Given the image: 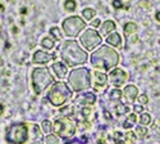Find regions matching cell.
I'll return each instance as SVG.
<instances>
[{
    "instance_id": "1",
    "label": "cell",
    "mask_w": 160,
    "mask_h": 144,
    "mask_svg": "<svg viewBox=\"0 0 160 144\" xmlns=\"http://www.w3.org/2000/svg\"><path fill=\"white\" fill-rule=\"evenodd\" d=\"M62 58L68 66H77V64H83L87 62V53L79 48L78 43L74 40L65 41L62 45Z\"/></svg>"
},
{
    "instance_id": "2",
    "label": "cell",
    "mask_w": 160,
    "mask_h": 144,
    "mask_svg": "<svg viewBox=\"0 0 160 144\" xmlns=\"http://www.w3.org/2000/svg\"><path fill=\"white\" fill-rule=\"evenodd\" d=\"M92 66L100 70H110L119 62V54L109 46H101L91 57Z\"/></svg>"
},
{
    "instance_id": "3",
    "label": "cell",
    "mask_w": 160,
    "mask_h": 144,
    "mask_svg": "<svg viewBox=\"0 0 160 144\" xmlns=\"http://www.w3.org/2000/svg\"><path fill=\"white\" fill-rule=\"evenodd\" d=\"M71 97H72V91L65 83H57L48 94V99L55 107L63 106L64 103H67V100L71 99Z\"/></svg>"
},
{
    "instance_id": "4",
    "label": "cell",
    "mask_w": 160,
    "mask_h": 144,
    "mask_svg": "<svg viewBox=\"0 0 160 144\" xmlns=\"http://www.w3.org/2000/svg\"><path fill=\"white\" fill-rule=\"evenodd\" d=\"M54 83V78L46 68H36L32 72V86L36 94H41L42 91Z\"/></svg>"
},
{
    "instance_id": "5",
    "label": "cell",
    "mask_w": 160,
    "mask_h": 144,
    "mask_svg": "<svg viewBox=\"0 0 160 144\" xmlns=\"http://www.w3.org/2000/svg\"><path fill=\"white\" fill-rule=\"evenodd\" d=\"M69 84L76 91H82L88 89L91 85V77L88 70L86 68L73 70L69 75Z\"/></svg>"
},
{
    "instance_id": "6",
    "label": "cell",
    "mask_w": 160,
    "mask_h": 144,
    "mask_svg": "<svg viewBox=\"0 0 160 144\" xmlns=\"http://www.w3.org/2000/svg\"><path fill=\"white\" fill-rule=\"evenodd\" d=\"M28 139V127L26 124H13L7 130V140L10 144H24Z\"/></svg>"
},
{
    "instance_id": "7",
    "label": "cell",
    "mask_w": 160,
    "mask_h": 144,
    "mask_svg": "<svg viewBox=\"0 0 160 144\" xmlns=\"http://www.w3.org/2000/svg\"><path fill=\"white\" fill-rule=\"evenodd\" d=\"M52 129H54V131L62 136V138H69L74 134L76 131V124L67 119V117H60V119H57L54 126H52Z\"/></svg>"
},
{
    "instance_id": "8",
    "label": "cell",
    "mask_w": 160,
    "mask_h": 144,
    "mask_svg": "<svg viewBox=\"0 0 160 144\" xmlns=\"http://www.w3.org/2000/svg\"><path fill=\"white\" fill-rule=\"evenodd\" d=\"M86 27L85 21H82L79 17H69L64 19L63 22V30L65 35H68L71 37H74L79 34V31H82Z\"/></svg>"
},
{
    "instance_id": "9",
    "label": "cell",
    "mask_w": 160,
    "mask_h": 144,
    "mask_svg": "<svg viewBox=\"0 0 160 144\" xmlns=\"http://www.w3.org/2000/svg\"><path fill=\"white\" fill-rule=\"evenodd\" d=\"M81 44L87 49V50H92L94 48H96L100 43H101V36L94 31V30H87L82 36H81Z\"/></svg>"
},
{
    "instance_id": "10",
    "label": "cell",
    "mask_w": 160,
    "mask_h": 144,
    "mask_svg": "<svg viewBox=\"0 0 160 144\" xmlns=\"http://www.w3.org/2000/svg\"><path fill=\"white\" fill-rule=\"evenodd\" d=\"M127 78H128V75L123 71V70H121V68H115V70H113L112 72H110V75H109V80H110V83L114 85V86H122L126 81H127Z\"/></svg>"
},
{
    "instance_id": "11",
    "label": "cell",
    "mask_w": 160,
    "mask_h": 144,
    "mask_svg": "<svg viewBox=\"0 0 160 144\" xmlns=\"http://www.w3.org/2000/svg\"><path fill=\"white\" fill-rule=\"evenodd\" d=\"M54 57H55L54 54H49V53H46V51L37 50L36 53L33 54L32 61H33V63H36V64H45V63H48V62H50V61L54 59Z\"/></svg>"
},
{
    "instance_id": "12",
    "label": "cell",
    "mask_w": 160,
    "mask_h": 144,
    "mask_svg": "<svg viewBox=\"0 0 160 144\" xmlns=\"http://www.w3.org/2000/svg\"><path fill=\"white\" fill-rule=\"evenodd\" d=\"M124 98L127 102H133L135 100V98L137 97V93H138V90L136 86H133V85H129V86H126L124 89Z\"/></svg>"
},
{
    "instance_id": "13",
    "label": "cell",
    "mask_w": 160,
    "mask_h": 144,
    "mask_svg": "<svg viewBox=\"0 0 160 144\" xmlns=\"http://www.w3.org/2000/svg\"><path fill=\"white\" fill-rule=\"evenodd\" d=\"M106 43H108L109 45H112V46L121 48L122 46V37L119 34L114 32L112 35H108V37H106Z\"/></svg>"
},
{
    "instance_id": "14",
    "label": "cell",
    "mask_w": 160,
    "mask_h": 144,
    "mask_svg": "<svg viewBox=\"0 0 160 144\" xmlns=\"http://www.w3.org/2000/svg\"><path fill=\"white\" fill-rule=\"evenodd\" d=\"M52 71L55 72V75H57L59 78H64V77L67 76V67L64 66L63 63H60V62L52 64Z\"/></svg>"
},
{
    "instance_id": "15",
    "label": "cell",
    "mask_w": 160,
    "mask_h": 144,
    "mask_svg": "<svg viewBox=\"0 0 160 144\" xmlns=\"http://www.w3.org/2000/svg\"><path fill=\"white\" fill-rule=\"evenodd\" d=\"M94 78H95V83H96V89L105 86L106 75H104L102 72H99V71H94Z\"/></svg>"
},
{
    "instance_id": "16",
    "label": "cell",
    "mask_w": 160,
    "mask_h": 144,
    "mask_svg": "<svg viewBox=\"0 0 160 144\" xmlns=\"http://www.w3.org/2000/svg\"><path fill=\"white\" fill-rule=\"evenodd\" d=\"M95 100H96V97L94 94H91V93L83 94V95L77 98V103L79 102L81 104H92V103H95Z\"/></svg>"
},
{
    "instance_id": "17",
    "label": "cell",
    "mask_w": 160,
    "mask_h": 144,
    "mask_svg": "<svg viewBox=\"0 0 160 144\" xmlns=\"http://www.w3.org/2000/svg\"><path fill=\"white\" fill-rule=\"evenodd\" d=\"M114 30H115V23H114L112 19H109V21H106V22L102 24L101 34H102V35H108L109 32H112V31H114Z\"/></svg>"
},
{
    "instance_id": "18",
    "label": "cell",
    "mask_w": 160,
    "mask_h": 144,
    "mask_svg": "<svg viewBox=\"0 0 160 144\" xmlns=\"http://www.w3.org/2000/svg\"><path fill=\"white\" fill-rule=\"evenodd\" d=\"M137 24L135 22H128L126 26H124V32L126 35H132V34H135L137 31Z\"/></svg>"
},
{
    "instance_id": "19",
    "label": "cell",
    "mask_w": 160,
    "mask_h": 144,
    "mask_svg": "<svg viewBox=\"0 0 160 144\" xmlns=\"http://www.w3.org/2000/svg\"><path fill=\"white\" fill-rule=\"evenodd\" d=\"M95 13H96V10L94 8H85L83 12H82V14H83V17L87 21H90V19H92V18L95 17Z\"/></svg>"
},
{
    "instance_id": "20",
    "label": "cell",
    "mask_w": 160,
    "mask_h": 144,
    "mask_svg": "<svg viewBox=\"0 0 160 144\" xmlns=\"http://www.w3.org/2000/svg\"><path fill=\"white\" fill-rule=\"evenodd\" d=\"M76 7H77V3L74 0H65L64 3V8L67 12H74L76 10Z\"/></svg>"
},
{
    "instance_id": "21",
    "label": "cell",
    "mask_w": 160,
    "mask_h": 144,
    "mask_svg": "<svg viewBox=\"0 0 160 144\" xmlns=\"http://www.w3.org/2000/svg\"><path fill=\"white\" fill-rule=\"evenodd\" d=\"M121 97H122V91L119 89H113L109 93V98L112 100H119V99H121Z\"/></svg>"
},
{
    "instance_id": "22",
    "label": "cell",
    "mask_w": 160,
    "mask_h": 144,
    "mask_svg": "<svg viewBox=\"0 0 160 144\" xmlns=\"http://www.w3.org/2000/svg\"><path fill=\"white\" fill-rule=\"evenodd\" d=\"M41 45L46 49H52L54 48V40H52L51 37H45V39H42Z\"/></svg>"
},
{
    "instance_id": "23",
    "label": "cell",
    "mask_w": 160,
    "mask_h": 144,
    "mask_svg": "<svg viewBox=\"0 0 160 144\" xmlns=\"http://www.w3.org/2000/svg\"><path fill=\"white\" fill-rule=\"evenodd\" d=\"M115 109H117V115H118V116H122V115L127 113L129 108L126 106V104H123V103H119L118 106H117V108H115Z\"/></svg>"
},
{
    "instance_id": "24",
    "label": "cell",
    "mask_w": 160,
    "mask_h": 144,
    "mask_svg": "<svg viewBox=\"0 0 160 144\" xmlns=\"http://www.w3.org/2000/svg\"><path fill=\"white\" fill-rule=\"evenodd\" d=\"M42 130H44V133L45 134H50L51 133V130H52V125L49 120H45L42 121Z\"/></svg>"
},
{
    "instance_id": "25",
    "label": "cell",
    "mask_w": 160,
    "mask_h": 144,
    "mask_svg": "<svg viewBox=\"0 0 160 144\" xmlns=\"http://www.w3.org/2000/svg\"><path fill=\"white\" fill-rule=\"evenodd\" d=\"M140 122L143 124V125H149V124L151 122V117H150V115H148V113H142V115L140 116Z\"/></svg>"
},
{
    "instance_id": "26",
    "label": "cell",
    "mask_w": 160,
    "mask_h": 144,
    "mask_svg": "<svg viewBox=\"0 0 160 144\" xmlns=\"http://www.w3.org/2000/svg\"><path fill=\"white\" fill-rule=\"evenodd\" d=\"M50 34H51L52 36H54V37L57 39V40H62V39H63V35L60 34V30H59L58 27H52V29H51V31H50Z\"/></svg>"
},
{
    "instance_id": "27",
    "label": "cell",
    "mask_w": 160,
    "mask_h": 144,
    "mask_svg": "<svg viewBox=\"0 0 160 144\" xmlns=\"http://www.w3.org/2000/svg\"><path fill=\"white\" fill-rule=\"evenodd\" d=\"M45 143L46 144H59V140L55 135H48L45 138Z\"/></svg>"
},
{
    "instance_id": "28",
    "label": "cell",
    "mask_w": 160,
    "mask_h": 144,
    "mask_svg": "<svg viewBox=\"0 0 160 144\" xmlns=\"http://www.w3.org/2000/svg\"><path fill=\"white\" fill-rule=\"evenodd\" d=\"M136 134H137L138 138H145L146 134H148V130H146L145 127H142V126H138L136 129Z\"/></svg>"
},
{
    "instance_id": "29",
    "label": "cell",
    "mask_w": 160,
    "mask_h": 144,
    "mask_svg": "<svg viewBox=\"0 0 160 144\" xmlns=\"http://www.w3.org/2000/svg\"><path fill=\"white\" fill-rule=\"evenodd\" d=\"M126 136H127V140H128L127 143H128V144H132L133 141L136 140V134L132 133V131H128V133L126 134Z\"/></svg>"
},
{
    "instance_id": "30",
    "label": "cell",
    "mask_w": 160,
    "mask_h": 144,
    "mask_svg": "<svg viewBox=\"0 0 160 144\" xmlns=\"http://www.w3.org/2000/svg\"><path fill=\"white\" fill-rule=\"evenodd\" d=\"M60 112H62L63 115H73L74 108H73L72 106H68V107H64V108H62V109H60Z\"/></svg>"
},
{
    "instance_id": "31",
    "label": "cell",
    "mask_w": 160,
    "mask_h": 144,
    "mask_svg": "<svg viewBox=\"0 0 160 144\" xmlns=\"http://www.w3.org/2000/svg\"><path fill=\"white\" fill-rule=\"evenodd\" d=\"M138 7L143 8V9H150L151 8V3L148 2V0H141V2L138 3Z\"/></svg>"
},
{
    "instance_id": "32",
    "label": "cell",
    "mask_w": 160,
    "mask_h": 144,
    "mask_svg": "<svg viewBox=\"0 0 160 144\" xmlns=\"http://www.w3.org/2000/svg\"><path fill=\"white\" fill-rule=\"evenodd\" d=\"M137 100H138L140 103H142V104H148V103H149V98H148V95H146V94H142V95H140Z\"/></svg>"
},
{
    "instance_id": "33",
    "label": "cell",
    "mask_w": 160,
    "mask_h": 144,
    "mask_svg": "<svg viewBox=\"0 0 160 144\" xmlns=\"http://www.w3.org/2000/svg\"><path fill=\"white\" fill-rule=\"evenodd\" d=\"M113 7L115 9H121L123 7V3L121 2V0H113Z\"/></svg>"
},
{
    "instance_id": "34",
    "label": "cell",
    "mask_w": 160,
    "mask_h": 144,
    "mask_svg": "<svg viewBox=\"0 0 160 144\" xmlns=\"http://www.w3.org/2000/svg\"><path fill=\"white\" fill-rule=\"evenodd\" d=\"M136 120H137V117H136V115H135V113H132V115H131V116L128 117V120H127V121H128L129 124H132V125H133V124H135V122H136Z\"/></svg>"
},
{
    "instance_id": "35",
    "label": "cell",
    "mask_w": 160,
    "mask_h": 144,
    "mask_svg": "<svg viewBox=\"0 0 160 144\" xmlns=\"http://www.w3.org/2000/svg\"><path fill=\"white\" fill-rule=\"evenodd\" d=\"M113 138H114L115 140H121V139L123 138V135H122V133H119V131H115V133H114V135H113Z\"/></svg>"
},
{
    "instance_id": "36",
    "label": "cell",
    "mask_w": 160,
    "mask_h": 144,
    "mask_svg": "<svg viewBox=\"0 0 160 144\" xmlns=\"http://www.w3.org/2000/svg\"><path fill=\"white\" fill-rule=\"evenodd\" d=\"M91 113H92V111L88 109V108H83V109H82V115H83L85 117H88Z\"/></svg>"
},
{
    "instance_id": "37",
    "label": "cell",
    "mask_w": 160,
    "mask_h": 144,
    "mask_svg": "<svg viewBox=\"0 0 160 144\" xmlns=\"http://www.w3.org/2000/svg\"><path fill=\"white\" fill-rule=\"evenodd\" d=\"M92 26H94V27H99V26H100V19L92 21Z\"/></svg>"
},
{
    "instance_id": "38",
    "label": "cell",
    "mask_w": 160,
    "mask_h": 144,
    "mask_svg": "<svg viewBox=\"0 0 160 144\" xmlns=\"http://www.w3.org/2000/svg\"><path fill=\"white\" fill-rule=\"evenodd\" d=\"M135 111H136L137 113H141V112L143 111V108H142L141 106H136V107H135Z\"/></svg>"
},
{
    "instance_id": "39",
    "label": "cell",
    "mask_w": 160,
    "mask_h": 144,
    "mask_svg": "<svg viewBox=\"0 0 160 144\" xmlns=\"http://www.w3.org/2000/svg\"><path fill=\"white\" fill-rule=\"evenodd\" d=\"M131 126H132V124H129L128 121H126V122L123 124V127H124V129H131Z\"/></svg>"
},
{
    "instance_id": "40",
    "label": "cell",
    "mask_w": 160,
    "mask_h": 144,
    "mask_svg": "<svg viewBox=\"0 0 160 144\" xmlns=\"http://www.w3.org/2000/svg\"><path fill=\"white\" fill-rule=\"evenodd\" d=\"M104 116H105V119H106V120H110V119H112V116H110L109 112H104Z\"/></svg>"
},
{
    "instance_id": "41",
    "label": "cell",
    "mask_w": 160,
    "mask_h": 144,
    "mask_svg": "<svg viewBox=\"0 0 160 144\" xmlns=\"http://www.w3.org/2000/svg\"><path fill=\"white\" fill-rule=\"evenodd\" d=\"M155 17H156V21H158V22H160V10H159V12H156Z\"/></svg>"
},
{
    "instance_id": "42",
    "label": "cell",
    "mask_w": 160,
    "mask_h": 144,
    "mask_svg": "<svg viewBox=\"0 0 160 144\" xmlns=\"http://www.w3.org/2000/svg\"><path fill=\"white\" fill-rule=\"evenodd\" d=\"M3 111H4V106H3V104H0V115L3 113Z\"/></svg>"
},
{
    "instance_id": "43",
    "label": "cell",
    "mask_w": 160,
    "mask_h": 144,
    "mask_svg": "<svg viewBox=\"0 0 160 144\" xmlns=\"http://www.w3.org/2000/svg\"><path fill=\"white\" fill-rule=\"evenodd\" d=\"M31 144H42L41 141H33V143H31Z\"/></svg>"
},
{
    "instance_id": "44",
    "label": "cell",
    "mask_w": 160,
    "mask_h": 144,
    "mask_svg": "<svg viewBox=\"0 0 160 144\" xmlns=\"http://www.w3.org/2000/svg\"><path fill=\"white\" fill-rule=\"evenodd\" d=\"M69 144H79L78 141H73V143H69Z\"/></svg>"
}]
</instances>
